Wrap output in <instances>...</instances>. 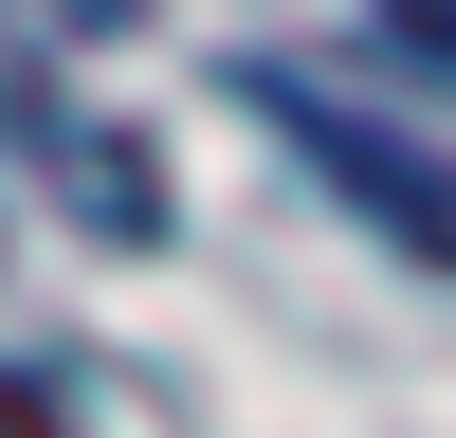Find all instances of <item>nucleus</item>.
I'll list each match as a JSON object with an SVG mask.
<instances>
[{"label": "nucleus", "instance_id": "nucleus-1", "mask_svg": "<svg viewBox=\"0 0 456 438\" xmlns=\"http://www.w3.org/2000/svg\"><path fill=\"white\" fill-rule=\"evenodd\" d=\"M0 128H19V165L55 182L92 238H165V182L128 165V128H92V110L55 92V36H37V0H0Z\"/></svg>", "mask_w": 456, "mask_h": 438}, {"label": "nucleus", "instance_id": "nucleus-2", "mask_svg": "<svg viewBox=\"0 0 456 438\" xmlns=\"http://www.w3.org/2000/svg\"><path fill=\"white\" fill-rule=\"evenodd\" d=\"M256 110H274L292 146H311V182L329 201H365L420 274H456V165L438 146H402V128H365V110H329V92H292V73H256Z\"/></svg>", "mask_w": 456, "mask_h": 438}, {"label": "nucleus", "instance_id": "nucleus-3", "mask_svg": "<svg viewBox=\"0 0 456 438\" xmlns=\"http://www.w3.org/2000/svg\"><path fill=\"white\" fill-rule=\"evenodd\" d=\"M402 36H438V55H456V0H402Z\"/></svg>", "mask_w": 456, "mask_h": 438}]
</instances>
